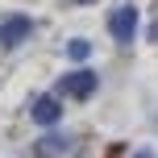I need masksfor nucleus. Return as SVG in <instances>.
Segmentation results:
<instances>
[{
	"label": "nucleus",
	"mask_w": 158,
	"mask_h": 158,
	"mask_svg": "<svg viewBox=\"0 0 158 158\" xmlns=\"http://www.w3.org/2000/svg\"><path fill=\"white\" fill-rule=\"evenodd\" d=\"M58 100L54 96H38V100H33V121H38V125H54L58 121Z\"/></svg>",
	"instance_id": "20e7f679"
},
{
	"label": "nucleus",
	"mask_w": 158,
	"mask_h": 158,
	"mask_svg": "<svg viewBox=\"0 0 158 158\" xmlns=\"http://www.w3.org/2000/svg\"><path fill=\"white\" fill-rule=\"evenodd\" d=\"M108 33H112L117 42H129V38L137 33V8H133V4H121L117 13L108 17Z\"/></svg>",
	"instance_id": "f03ea898"
},
{
	"label": "nucleus",
	"mask_w": 158,
	"mask_h": 158,
	"mask_svg": "<svg viewBox=\"0 0 158 158\" xmlns=\"http://www.w3.org/2000/svg\"><path fill=\"white\" fill-rule=\"evenodd\" d=\"M96 87H100L96 71H71V75L58 79V92H63V96H75V100H87Z\"/></svg>",
	"instance_id": "f257e3e1"
},
{
	"label": "nucleus",
	"mask_w": 158,
	"mask_h": 158,
	"mask_svg": "<svg viewBox=\"0 0 158 158\" xmlns=\"http://www.w3.org/2000/svg\"><path fill=\"white\" fill-rule=\"evenodd\" d=\"M29 29H33V21H29V17H8V21L0 25V46H4V50H13L17 42H25V38H29Z\"/></svg>",
	"instance_id": "7ed1b4c3"
},
{
	"label": "nucleus",
	"mask_w": 158,
	"mask_h": 158,
	"mask_svg": "<svg viewBox=\"0 0 158 158\" xmlns=\"http://www.w3.org/2000/svg\"><path fill=\"white\" fill-rule=\"evenodd\" d=\"M133 158H154V150H137V154H133Z\"/></svg>",
	"instance_id": "0eeeda50"
},
{
	"label": "nucleus",
	"mask_w": 158,
	"mask_h": 158,
	"mask_svg": "<svg viewBox=\"0 0 158 158\" xmlns=\"http://www.w3.org/2000/svg\"><path fill=\"white\" fill-rule=\"evenodd\" d=\"M58 150H67L63 137H46V142H38V154H58Z\"/></svg>",
	"instance_id": "39448f33"
},
{
	"label": "nucleus",
	"mask_w": 158,
	"mask_h": 158,
	"mask_svg": "<svg viewBox=\"0 0 158 158\" xmlns=\"http://www.w3.org/2000/svg\"><path fill=\"white\" fill-rule=\"evenodd\" d=\"M79 4H92V0H79Z\"/></svg>",
	"instance_id": "6e6552de"
},
{
	"label": "nucleus",
	"mask_w": 158,
	"mask_h": 158,
	"mask_svg": "<svg viewBox=\"0 0 158 158\" xmlns=\"http://www.w3.org/2000/svg\"><path fill=\"white\" fill-rule=\"evenodd\" d=\"M67 50H71V58H83V54H87V42H83V38H75Z\"/></svg>",
	"instance_id": "423d86ee"
}]
</instances>
